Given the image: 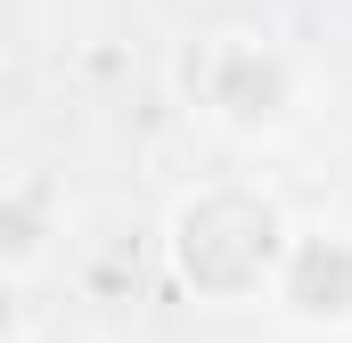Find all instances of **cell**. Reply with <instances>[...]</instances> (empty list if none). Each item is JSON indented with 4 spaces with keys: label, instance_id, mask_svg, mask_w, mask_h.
Wrapping results in <instances>:
<instances>
[{
    "label": "cell",
    "instance_id": "1",
    "mask_svg": "<svg viewBox=\"0 0 352 343\" xmlns=\"http://www.w3.org/2000/svg\"><path fill=\"white\" fill-rule=\"evenodd\" d=\"M287 246V221L254 188H205L173 213V270L205 303H254L270 294V270Z\"/></svg>",
    "mask_w": 352,
    "mask_h": 343
},
{
    "label": "cell",
    "instance_id": "4",
    "mask_svg": "<svg viewBox=\"0 0 352 343\" xmlns=\"http://www.w3.org/2000/svg\"><path fill=\"white\" fill-rule=\"evenodd\" d=\"M58 229H66L58 180H50V172H8V180H0V270H33V261H50Z\"/></svg>",
    "mask_w": 352,
    "mask_h": 343
},
{
    "label": "cell",
    "instance_id": "3",
    "mask_svg": "<svg viewBox=\"0 0 352 343\" xmlns=\"http://www.w3.org/2000/svg\"><path fill=\"white\" fill-rule=\"evenodd\" d=\"M263 303L287 319V327L344 335L352 327V229L344 221H303V229H287Z\"/></svg>",
    "mask_w": 352,
    "mask_h": 343
},
{
    "label": "cell",
    "instance_id": "2",
    "mask_svg": "<svg viewBox=\"0 0 352 343\" xmlns=\"http://www.w3.org/2000/svg\"><path fill=\"white\" fill-rule=\"evenodd\" d=\"M188 90H197L205 123L254 139V131H278V123H287V106H295V66H287L270 41H254V33H221V41H205V58L188 66Z\"/></svg>",
    "mask_w": 352,
    "mask_h": 343
}]
</instances>
